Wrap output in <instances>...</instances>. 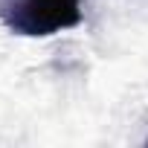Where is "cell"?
I'll list each match as a JSON object with an SVG mask.
<instances>
[{"mask_svg": "<svg viewBox=\"0 0 148 148\" xmlns=\"http://www.w3.org/2000/svg\"><path fill=\"white\" fill-rule=\"evenodd\" d=\"M84 0H0V21L15 35L49 38L82 23Z\"/></svg>", "mask_w": 148, "mask_h": 148, "instance_id": "obj_1", "label": "cell"}]
</instances>
